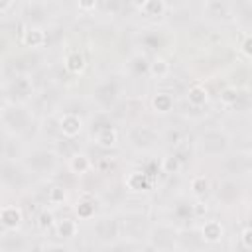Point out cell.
I'll use <instances>...</instances> for the list:
<instances>
[{"instance_id":"2e32d148","label":"cell","mask_w":252,"mask_h":252,"mask_svg":"<svg viewBox=\"0 0 252 252\" xmlns=\"http://www.w3.org/2000/svg\"><path fill=\"white\" fill-rule=\"evenodd\" d=\"M134 8H136L142 16L152 18V20H156V18H163V16L169 12V4L163 2V0H144V2L134 4Z\"/></svg>"},{"instance_id":"8fae6325","label":"cell","mask_w":252,"mask_h":252,"mask_svg":"<svg viewBox=\"0 0 252 252\" xmlns=\"http://www.w3.org/2000/svg\"><path fill=\"white\" fill-rule=\"evenodd\" d=\"M63 67L73 77L83 75L87 71V57H85V53L81 49H69L63 55Z\"/></svg>"},{"instance_id":"4dcf8cb0","label":"cell","mask_w":252,"mask_h":252,"mask_svg":"<svg viewBox=\"0 0 252 252\" xmlns=\"http://www.w3.org/2000/svg\"><path fill=\"white\" fill-rule=\"evenodd\" d=\"M8 39H6V35L4 33H0V53H6L8 51Z\"/></svg>"},{"instance_id":"44dd1931","label":"cell","mask_w":252,"mask_h":252,"mask_svg":"<svg viewBox=\"0 0 252 252\" xmlns=\"http://www.w3.org/2000/svg\"><path fill=\"white\" fill-rule=\"evenodd\" d=\"M148 73H150V77H154V79H158V81L167 79L169 73H171V63H169L165 57L156 55V57L148 63Z\"/></svg>"},{"instance_id":"ac0fdd59","label":"cell","mask_w":252,"mask_h":252,"mask_svg":"<svg viewBox=\"0 0 252 252\" xmlns=\"http://www.w3.org/2000/svg\"><path fill=\"white\" fill-rule=\"evenodd\" d=\"M185 98H187V102H189L193 108H201V106H205V104L209 102V89H207L203 83L197 81V83H193V85L187 87Z\"/></svg>"},{"instance_id":"7a4b0ae2","label":"cell","mask_w":252,"mask_h":252,"mask_svg":"<svg viewBox=\"0 0 252 252\" xmlns=\"http://www.w3.org/2000/svg\"><path fill=\"white\" fill-rule=\"evenodd\" d=\"M24 165L28 171L37 173V175H49V171H53L57 167V154L53 150H45V148H35L32 152L26 154L24 158Z\"/></svg>"},{"instance_id":"d6986e66","label":"cell","mask_w":252,"mask_h":252,"mask_svg":"<svg viewBox=\"0 0 252 252\" xmlns=\"http://www.w3.org/2000/svg\"><path fill=\"white\" fill-rule=\"evenodd\" d=\"M55 234L61 238V240H73L77 234H79V222L77 219L73 217H61V219H55Z\"/></svg>"},{"instance_id":"52a82bcc","label":"cell","mask_w":252,"mask_h":252,"mask_svg":"<svg viewBox=\"0 0 252 252\" xmlns=\"http://www.w3.org/2000/svg\"><path fill=\"white\" fill-rule=\"evenodd\" d=\"M45 43H47V32H45L43 26H39V24L32 26V24H28L24 28V32H22V45L24 47L35 51V49H41Z\"/></svg>"},{"instance_id":"9a60e30c","label":"cell","mask_w":252,"mask_h":252,"mask_svg":"<svg viewBox=\"0 0 252 252\" xmlns=\"http://www.w3.org/2000/svg\"><path fill=\"white\" fill-rule=\"evenodd\" d=\"M150 106L158 116H167L175 106V98L169 91H156L150 98Z\"/></svg>"},{"instance_id":"d4e9b609","label":"cell","mask_w":252,"mask_h":252,"mask_svg":"<svg viewBox=\"0 0 252 252\" xmlns=\"http://www.w3.org/2000/svg\"><path fill=\"white\" fill-rule=\"evenodd\" d=\"M35 226L41 232H47L49 228H53L55 226V215H53V211L51 209H41L39 215H37V219H35Z\"/></svg>"},{"instance_id":"83f0119b","label":"cell","mask_w":252,"mask_h":252,"mask_svg":"<svg viewBox=\"0 0 252 252\" xmlns=\"http://www.w3.org/2000/svg\"><path fill=\"white\" fill-rule=\"evenodd\" d=\"M238 240H240V246H242L244 252H248V250L252 248V232H250V226H248V224H244V226L240 228Z\"/></svg>"},{"instance_id":"f1b7e54d","label":"cell","mask_w":252,"mask_h":252,"mask_svg":"<svg viewBox=\"0 0 252 252\" xmlns=\"http://www.w3.org/2000/svg\"><path fill=\"white\" fill-rule=\"evenodd\" d=\"M238 49H240V53H242L244 59H250V55H252V35H250V32H244L242 33V41H240Z\"/></svg>"},{"instance_id":"603a6c76","label":"cell","mask_w":252,"mask_h":252,"mask_svg":"<svg viewBox=\"0 0 252 252\" xmlns=\"http://www.w3.org/2000/svg\"><path fill=\"white\" fill-rule=\"evenodd\" d=\"M45 199H47V203H49V205L59 207V205L67 203V199H69V189H67L65 185H61V183H55V185L47 187Z\"/></svg>"},{"instance_id":"4fadbf2b","label":"cell","mask_w":252,"mask_h":252,"mask_svg":"<svg viewBox=\"0 0 252 252\" xmlns=\"http://www.w3.org/2000/svg\"><path fill=\"white\" fill-rule=\"evenodd\" d=\"M10 93L16 94V98H14L12 102H22V104H26V100L33 94L32 79L26 77V75H16V77L10 81Z\"/></svg>"},{"instance_id":"cb8c5ba5","label":"cell","mask_w":252,"mask_h":252,"mask_svg":"<svg viewBox=\"0 0 252 252\" xmlns=\"http://www.w3.org/2000/svg\"><path fill=\"white\" fill-rule=\"evenodd\" d=\"M2 240L4 242H10V246H2L4 252H24L26 246H28V240L18 230H8V234H4Z\"/></svg>"},{"instance_id":"8992f818","label":"cell","mask_w":252,"mask_h":252,"mask_svg":"<svg viewBox=\"0 0 252 252\" xmlns=\"http://www.w3.org/2000/svg\"><path fill=\"white\" fill-rule=\"evenodd\" d=\"M199 236L205 244H219L224 238V224L219 219H205L199 226Z\"/></svg>"},{"instance_id":"ba28073f","label":"cell","mask_w":252,"mask_h":252,"mask_svg":"<svg viewBox=\"0 0 252 252\" xmlns=\"http://www.w3.org/2000/svg\"><path fill=\"white\" fill-rule=\"evenodd\" d=\"M75 215H77V220H93L94 215H96V199L91 191H81L77 201H75V207H73Z\"/></svg>"},{"instance_id":"30bf717a","label":"cell","mask_w":252,"mask_h":252,"mask_svg":"<svg viewBox=\"0 0 252 252\" xmlns=\"http://www.w3.org/2000/svg\"><path fill=\"white\" fill-rule=\"evenodd\" d=\"M203 14L217 20V22H230L234 20L236 12L232 10V6L228 2H219V0H211V2H205L203 6Z\"/></svg>"},{"instance_id":"3957f363","label":"cell","mask_w":252,"mask_h":252,"mask_svg":"<svg viewBox=\"0 0 252 252\" xmlns=\"http://www.w3.org/2000/svg\"><path fill=\"white\" fill-rule=\"evenodd\" d=\"M228 142H230V138L224 130L211 128L199 138L197 146H199L201 154H205V156H222L228 150Z\"/></svg>"},{"instance_id":"e0dca14e","label":"cell","mask_w":252,"mask_h":252,"mask_svg":"<svg viewBox=\"0 0 252 252\" xmlns=\"http://www.w3.org/2000/svg\"><path fill=\"white\" fill-rule=\"evenodd\" d=\"M67 169H69L73 175L83 177V175H87V173L93 169V159H91L85 152H75V154H71L69 159H67Z\"/></svg>"},{"instance_id":"1f68e13d","label":"cell","mask_w":252,"mask_h":252,"mask_svg":"<svg viewBox=\"0 0 252 252\" xmlns=\"http://www.w3.org/2000/svg\"><path fill=\"white\" fill-rule=\"evenodd\" d=\"M73 252H77V250H73Z\"/></svg>"},{"instance_id":"5bb4252c","label":"cell","mask_w":252,"mask_h":252,"mask_svg":"<svg viewBox=\"0 0 252 252\" xmlns=\"http://www.w3.org/2000/svg\"><path fill=\"white\" fill-rule=\"evenodd\" d=\"M124 185L132 193H146L152 187V181L144 169H130L124 177Z\"/></svg>"},{"instance_id":"9c48e42d","label":"cell","mask_w":252,"mask_h":252,"mask_svg":"<svg viewBox=\"0 0 252 252\" xmlns=\"http://www.w3.org/2000/svg\"><path fill=\"white\" fill-rule=\"evenodd\" d=\"M0 224L6 230H18L24 224V209L16 203H8L0 207Z\"/></svg>"},{"instance_id":"5b68a950","label":"cell","mask_w":252,"mask_h":252,"mask_svg":"<svg viewBox=\"0 0 252 252\" xmlns=\"http://www.w3.org/2000/svg\"><path fill=\"white\" fill-rule=\"evenodd\" d=\"M57 128H59V134H61L63 138L75 140V138L83 132L85 120H83L79 114H75V112H63V114L59 116V120H57Z\"/></svg>"},{"instance_id":"484cf974","label":"cell","mask_w":252,"mask_h":252,"mask_svg":"<svg viewBox=\"0 0 252 252\" xmlns=\"http://www.w3.org/2000/svg\"><path fill=\"white\" fill-rule=\"evenodd\" d=\"M238 96H240V91L236 87H226V89L220 91V102L224 106H234L236 100H238Z\"/></svg>"},{"instance_id":"277c9868","label":"cell","mask_w":252,"mask_h":252,"mask_svg":"<svg viewBox=\"0 0 252 252\" xmlns=\"http://www.w3.org/2000/svg\"><path fill=\"white\" fill-rule=\"evenodd\" d=\"M94 234H96V238H98L100 242L112 244V242H116V240L120 238V234H122V224H120V220H118L116 217H112V215L98 217V219L94 220Z\"/></svg>"},{"instance_id":"ffe728a7","label":"cell","mask_w":252,"mask_h":252,"mask_svg":"<svg viewBox=\"0 0 252 252\" xmlns=\"http://www.w3.org/2000/svg\"><path fill=\"white\" fill-rule=\"evenodd\" d=\"M94 140H96V144H98L100 148L112 150V148L118 146V130H116L110 122H106V124H102V126L96 130Z\"/></svg>"},{"instance_id":"4316f807","label":"cell","mask_w":252,"mask_h":252,"mask_svg":"<svg viewBox=\"0 0 252 252\" xmlns=\"http://www.w3.org/2000/svg\"><path fill=\"white\" fill-rule=\"evenodd\" d=\"M179 169H181V161H179V158L175 154L163 158V161H161V171L163 173H177Z\"/></svg>"},{"instance_id":"6da1fadb","label":"cell","mask_w":252,"mask_h":252,"mask_svg":"<svg viewBox=\"0 0 252 252\" xmlns=\"http://www.w3.org/2000/svg\"><path fill=\"white\" fill-rule=\"evenodd\" d=\"M32 120H33V112L22 102L10 100L0 108V126L12 136L26 134L28 128L32 126Z\"/></svg>"},{"instance_id":"7c38bea8","label":"cell","mask_w":252,"mask_h":252,"mask_svg":"<svg viewBox=\"0 0 252 252\" xmlns=\"http://www.w3.org/2000/svg\"><path fill=\"white\" fill-rule=\"evenodd\" d=\"M93 94H94L98 104L112 106L116 102L118 94H120V85L116 81H102V83H98V87H96V91Z\"/></svg>"},{"instance_id":"7402d4cb","label":"cell","mask_w":252,"mask_h":252,"mask_svg":"<svg viewBox=\"0 0 252 252\" xmlns=\"http://www.w3.org/2000/svg\"><path fill=\"white\" fill-rule=\"evenodd\" d=\"M209 189H211V181H209L207 175L197 173V175H193L189 179V191H191V195L195 199H205V195L209 193Z\"/></svg>"},{"instance_id":"f546056e","label":"cell","mask_w":252,"mask_h":252,"mask_svg":"<svg viewBox=\"0 0 252 252\" xmlns=\"http://www.w3.org/2000/svg\"><path fill=\"white\" fill-rule=\"evenodd\" d=\"M10 10H18V4L10 0H0V16H6Z\"/></svg>"}]
</instances>
